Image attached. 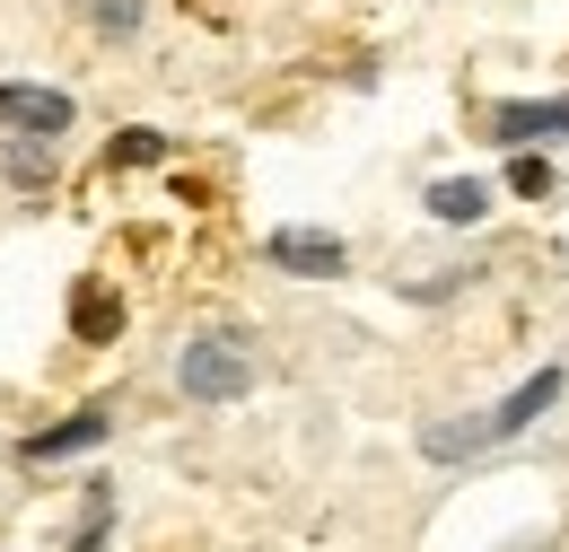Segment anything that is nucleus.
Here are the masks:
<instances>
[{
  "mask_svg": "<svg viewBox=\"0 0 569 552\" xmlns=\"http://www.w3.org/2000/svg\"><path fill=\"white\" fill-rule=\"evenodd\" d=\"M429 210H438V219H447V228H473V219H482V210H491V194H482V185H473V176H456V185H429Z\"/></svg>",
  "mask_w": 569,
  "mask_h": 552,
  "instance_id": "7",
  "label": "nucleus"
},
{
  "mask_svg": "<svg viewBox=\"0 0 569 552\" xmlns=\"http://www.w3.org/2000/svg\"><path fill=\"white\" fill-rule=\"evenodd\" d=\"M421 447L438 456V465H447V456H473V447H491V421L473 413L465 430H456V421H429V430H421Z\"/></svg>",
  "mask_w": 569,
  "mask_h": 552,
  "instance_id": "8",
  "label": "nucleus"
},
{
  "mask_svg": "<svg viewBox=\"0 0 569 552\" xmlns=\"http://www.w3.org/2000/svg\"><path fill=\"white\" fill-rule=\"evenodd\" d=\"M79 9H88L97 36H132V27H141V0H79Z\"/></svg>",
  "mask_w": 569,
  "mask_h": 552,
  "instance_id": "10",
  "label": "nucleus"
},
{
  "mask_svg": "<svg viewBox=\"0 0 569 552\" xmlns=\"http://www.w3.org/2000/svg\"><path fill=\"white\" fill-rule=\"evenodd\" d=\"M272 264L281 273H316V280H333L351 255H342V237H316V228H281L272 237Z\"/></svg>",
  "mask_w": 569,
  "mask_h": 552,
  "instance_id": "3",
  "label": "nucleus"
},
{
  "mask_svg": "<svg viewBox=\"0 0 569 552\" xmlns=\"http://www.w3.org/2000/svg\"><path fill=\"white\" fill-rule=\"evenodd\" d=\"M508 185H517V194H543V185H552V167H543V158H517V167H508Z\"/></svg>",
  "mask_w": 569,
  "mask_h": 552,
  "instance_id": "12",
  "label": "nucleus"
},
{
  "mask_svg": "<svg viewBox=\"0 0 569 552\" xmlns=\"http://www.w3.org/2000/svg\"><path fill=\"white\" fill-rule=\"evenodd\" d=\"M176 386L193 404H237L254 386V343L246 334H193V343L176 351Z\"/></svg>",
  "mask_w": 569,
  "mask_h": 552,
  "instance_id": "1",
  "label": "nucleus"
},
{
  "mask_svg": "<svg viewBox=\"0 0 569 552\" xmlns=\"http://www.w3.org/2000/svg\"><path fill=\"white\" fill-rule=\"evenodd\" d=\"M491 132L499 140H569V97H543V106H499Z\"/></svg>",
  "mask_w": 569,
  "mask_h": 552,
  "instance_id": "4",
  "label": "nucleus"
},
{
  "mask_svg": "<svg viewBox=\"0 0 569 552\" xmlns=\"http://www.w3.org/2000/svg\"><path fill=\"white\" fill-rule=\"evenodd\" d=\"M114 158H132V167H149V158H158V132H123V140H114Z\"/></svg>",
  "mask_w": 569,
  "mask_h": 552,
  "instance_id": "13",
  "label": "nucleus"
},
{
  "mask_svg": "<svg viewBox=\"0 0 569 552\" xmlns=\"http://www.w3.org/2000/svg\"><path fill=\"white\" fill-rule=\"evenodd\" d=\"M9 176H18V185H53V140H44V149L18 140V149H9Z\"/></svg>",
  "mask_w": 569,
  "mask_h": 552,
  "instance_id": "11",
  "label": "nucleus"
},
{
  "mask_svg": "<svg viewBox=\"0 0 569 552\" xmlns=\"http://www.w3.org/2000/svg\"><path fill=\"white\" fill-rule=\"evenodd\" d=\"M97 438H106V404H88L79 421H62V430H44V438H36L27 456H71V447H97Z\"/></svg>",
  "mask_w": 569,
  "mask_h": 552,
  "instance_id": "9",
  "label": "nucleus"
},
{
  "mask_svg": "<svg viewBox=\"0 0 569 552\" xmlns=\"http://www.w3.org/2000/svg\"><path fill=\"white\" fill-rule=\"evenodd\" d=\"M71 325H79V343H114V334H123V298L79 289V298H71Z\"/></svg>",
  "mask_w": 569,
  "mask_h": 552,
  "instance_id": "6",
  "label": "nucleus"
},
{
  "mask_svg": "<svg viewBox=\"0 0 569 552\" xmlns=\"http://www.w3.org/2000/svg\"><path fill=\"white\" fill-rule=\"evenodd\" d=\"M0 124L27 132V140H53V132H71V97H62V88H27V79H9V88H0Z\"/></svg>",
  "mask_w": 569,
  "mask_h": 552,
  "instance_id": "2",
  "label": "nucleus"
},
{
  "mask_svg": "<svg viewBox=\"0 0 569 552\" xmlns=\"http://www.w3.org/2000/svg\"><path fill=\"white\" fill-rule=\"evenodd\" d=\"M552 395H561V368H535V377H526V386H517L499 413H482V421H491V438H517L535 413H552Z\"/></svg>",
  "mask_w": 569,
  "mask_h": 552,
  "instance_id": "5",
  "label": "nucleus"
}]
</instances>
